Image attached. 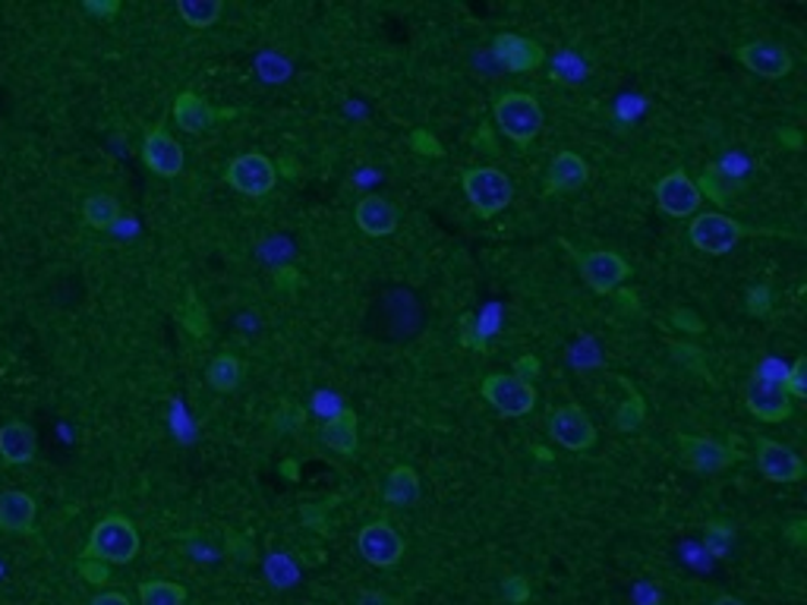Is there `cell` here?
I'll list each match as a JSON object with an SVG mask.
<instances>
[{"label": "cell", "instance_id": "6da1fadb", "mask_svg": "<svg viewBox=\"0 0 807 605\" xmlns=\"http://www.w3.org/2000/svg\"><path fill=\"white\" fill-rule=\"evenodd\" d=\"M140 551V533L137 526L120 518V514H111L105 521H98L88 533V543H85L83 558H92V561H105V565H127L133 561Z\"/></svg>", "mask_w": 807, "mask_h": 605}, {"label": "cell", "instance_id": "7a4b0ae2", "mask_svg": "<svg viewBox=\"0 0 807 605\" xmlns=\"http://www.w3.org/2000/svg\"><path fill=\"white\" fill-rule=\"evenodd\" d=\"M496 123L518 145H530L543 130V108L527 92H505L496 102Z\"/></svg>", "mask_w": 807, "mask_h": 605}, {"label": "cell", "instance_id": "3957f363", "mask_svg": "<svg viewBox=\"0 0 807 605\" xmlns=\"http://www.w3.org/2000/svg\"><path fill=\"white\" fill-rule=\"evenodd\" d=\"M461 187H464V195H467L471 209L479 218H496L499 212L508 209V202L514 195L511 180L501 174L499 167H474V170H467Z\"/></svg>", "mask_w": 807, "mask_h": 605}, {"label": "cell", "instance_id": "277c9868", "mask_svg": "<svg viewBox=\"0 0 807 605\" xmlns=\"http://www.w3.org/2000/svg\"><path fill=\"white\" fill-rule=\"evenodd\" d=\"M691 234V244L707 256H725L741 244L745 237V227L735 218H728L723 212H707V215H697L688 227Z\"/></svg>", "mask_w": 807, "mask_h": 605}, {"label": "cell", "instance_id": "5b68a950", "mask_svg": "<svg viewBox=\"0 0 807 605\" xmlns=\"http://www.w3.org/2000/svg\"><path fill=\"white\" fill-rule=\"evenodd\" d=\"M227 183L244 195H265L275 190L278 170L262 152H244L227 165Z\"/></svg>", "mask_w": 807, "mask_h": 605}, {"label": "cell", "instance_id": "8992f818", "mask_svg": "<svg viewBox=\"0 0 807 605\" xmlns=\"http://www.w3.org/2000/svg\"><path fill=\"white\" fill-rule=\"evenodd\" d=\"M483 398L505 416H524L536 407V388L518 376H489L483 382Z\"/></svg>", "mask_w": 807, "mask_h": 605}, {"label": "cell", "instance_id": "52a82bcc", "mask_svg": "<svg viewBox=\"0 0 807 605\" xmlns=\"http://www.w3.org/2000/svg\"><path fill=\"white\" fill-rule=\"evenodd\" d=\"M549 436L565 451H578V454L590 451L596 444V429H593L590 416L581 407H574V404H565V407L553 411V416H549Z\"/></svg>", "mask_w": 807, "mask_h": 605}, {"label": "cell", "instance_id": "ba28073f", "mask_svg": "<svg viewBox=\"0 0 807 605\" xmlns=\"http://www.w3.org/2000/svg\"><path fill=\"white\" fill-rule=\"evenodd\" d=\"M357 546H360L363 558L376 568H394L404 558V539L385 521L366 523L357 536Z\"/></svg>", "mask_w": 807, "mask_h": 605}, {"label": "cell", "instance_id": "9c48e42d", "mask_svg": "<svg viewBox=\"0 0 807 605\" xmlns=\"http://www.w3.org/2000/svg\"><path fill=\"white\" fill-rule=\"evenodd\" d=\"M745 404H748V411H751L757 419H763V423H782V419H788L792 411H795V404H792V398L785 394V388H782L780 382L760 379V376H753V382L748 385V391H745Z\"/></svg>", "mask_w": 807, "mask_h": 605}, {"label": "cell", "instance_id": "30bf717a", "mask_svg": "<svg viewBox=\"0 0 807 605\" xmlns=\"http://www.w3.org/2000/svg\"><path fill=\"white\" fill-rule=\"evenodd\" d=\"M581 272H584L586 284H590L596 294H613L621 281L631 277V265H628L618 252L596 249V252H584V256H581Z\"/></svg>", "mask_w": 807, "mask_h": 605}, {"label": "cell", "instance_id": "8fae6325", "mask_svg": "<svg viewBox=\"0 0 807 605\" xmlns=\"http://www.w3.org/2000/svg\"><path fill=\"white\" fill-rule=\"evenodd\" d=\"M142 162L158 177H177L183 170V149L165 127H152L142 142Z\"/></svg>", "mask_w": 807, "mask_h": 605}, {"label": "cell", "instance_id": "7c38bea8", "mask_svg": "<svg viewBox=\"0 0 807 605\" xmlns=\"http://www.w3.org/2000/svg\"><path fill=\"white\" fill-rule=\"evenodd\" d=\"M656 202L672 218H688L700 209V193H697V183L685 170H672L656 183Z\"/></svg>", "mask_w": 807, "mask_h": 605}, {"label": "cell", "instance_id": "4fadbf2b", "mask_svg": "<svg viewBox=\"0 0 807 605\" xmlns=\"http://www.w3.org/2000/svg\"><path fill=\"white\" fill-rule=\"evenodd\" d=\"M757 464L770 483H798L805 476L802 458L773 439H757Z\"/></svg>", "mask_w": 807, "mask_h": 605}, {"label": "cell", "instance_id": "5bb4252c", "mask_svg": "<svg viewBox=\"0 0 807 605\" xmlns=\"http://www.w3.org/2000/svg\"><path fill=\"white\" fill-rule=\"evenodd\" d=\"M738 60L763 80H782L792 70V55L776 41H751L738 48Z\"/></svg>", "mask_w": 807, "mask_h": 605}, {"label": "cell", "instance_id": "9a60e30c", "mask_svg": "<svg viewBox=\"0 0 807 605\" xmlns=\"http://www.w3.org/2000/svg\"><path fill=\"white\" fill-rule=\"evenodd\" d=\"M678 448H681L685 464L697 473H720L738 458L728 444L713 439H695V436H678Z\"/></svg>", "mask_w": 807, "mask_h": 605}, {"label": "cell", "instance_id": "2e32d148", "mask_svg": "<svg viewBox=\"0 0 807 605\" xmlns=\"http://www.w3.org/2000/svg\"><path fill=\"white\" fill-rule=\"evenodd\" d=\"M222 117H230V110H215L202 95H195V92H180V95L174 98V120H177V127L187 130V133H205V130H212Z\"/></svg>", "mask_w": 807, "mask_h": 605}, {"label": "cell", "instance_id": "e0dca14e", "mask_svg": "<svg viewBox=\"0 0 807 605\" xmlns=\"http://www.w3.org/2000/svg\"><path fill=\"white\" fill-rule=\"evenodd\" d=\"M492 51L499 57V63L505 70H514V73H530L536 70L543 60H546V51L530 41V38H521V35H499Z\"/></svg>", "mask_w": 807, "mask_h": 605}, {"label": "cell", "instance_id": "ac0fdd59", "mask_svg": "<svg viewBox=\"0 0 807 605\" xmlns=\"http://www.w3.org/2000/svg\"><path fill=\"white\" fill-rule=\"evenodd\" d=\"M35 451H38V436H35V429L28 423L13 419V423H7L0 429V458H3V464H10V467L28 464L35 458Z\"/></svg>", "mask_w": 807, "mask_h": 605}, {"label": "cell", "instance_id": "d6986e66", "mask_svg": "<svg viewBox=\"0 0 807 605\" xmlns=\"http://www.w3.org/2000/svg\"><path fill=\"white\" fill-rule=\"evenodd\" d=\"M586 180H590V167H586L584 158L574 155V152H558L553 165H549L546 190L549 193H578Z\"/></svg>", "mask_w": 807, "mask_h": 605}, {"label": "cell", "instance_id": "ffe728a7", "mask_svg": "<svg viewBox=\"0 0 807 605\" xmlns=\"http://www.w3.org/2000/svg\"><path fill=\"white\" fill-rule=\"evenodd\" d=\"M357 227L366 237H389L397 227V212L389 199L382 195H366L357 205Z\"/></svg>", "mask_w": 807, "mask_h": 605}, {"label": "cell", "instance_id": "44dd1931", "mask_svg": "<svg viewBox=\"0 0 807 605\" xmlns=\"http://www.w3.org/2000/svg\"><path fill=\"white\" fill-rule=\"evenodd\" d=\"M322 441L337 451V454H344V458H351L354 451H357V444H360V432H357V413L351 411V407H341V411L334 413L332 419L322 426Z\"/></svg>", "mask_w": 807, "mask_h": 605}, {"label": "cell", "instance_id": "7402d4cb", "mask_svg": "<svg viewBox=\"0 0 807 605\" xmlns=\"http://www.w3.org/2000/svg\"><path fill=\"white\" fill-rule=\"evenodd\" d=\"M35 523V498L26 493H3L0 496V530L7 533H28Z\"/></svg>", "mask_w": 807, "mask_h": 605}, {"label": "cell", "instance_id": "603a6c76", "mask_svg": "<svg viewBox=\"0 0 807 605\" xmlns=\"http://www.w3.org/2000/svg\"><path fill=\"white\" fill-rule=\"evenodd\" d=\"M745 190V180L735 177L732 170H725L720 165H710L703 174H700V183H697V193L707 195L710 202H728L732 195H738Z\"/></svg>", "mask_w": 807, "mask_h": 605}, {"label": "cell", "instance_id": "cb8c5ba5", "mask_svg": "<svg viewBox=\"0 0 807 605\" xmlns=\"http://www.w3.org/2000/svg\"><path fill=\"white\" fill-rule=\"evenodd\" d=\"M419 498V476L414 467H394L391 470L389 483H385V501L389 505H414Z\"/></svg>", "mask_w": 807, "mask_h": 605}, {"label": "cell", "instance_id": "d4e9b609", "mask_svg": "<svg viewBox=\"0 0 807 605\" xmlns=\"http://www.w3.org/2000/svg\"><path fill=\"white\" fill-rule=\"evenodd\" d=\"M205 379H209V385L215 388V391L227 394V391L240 388V382H244V363L237 357H230V354H222V357H215L209 363Z\"/></svg>", "mask_w": 807, "mask_h": 605}, {"label": "cell", "instance_id": "484cf974", "mask_svg": "<svg viewBox=\"0 0 807 605\" xmlns=\"http://www.w3.org/2000/svg\"><path fill=\"white\" fill-rule=\"evenodd\" d=\"M222 3L218 0H180L177 3V16L193 28H209L218 16H222Z\"/></svg>", "mask_w": 807, "mask_h": 605}, {"label": "cell", "instance_id": "4316f807", "mask_svg": "<svg viewBox=\"0 0 807 605\" xmlns=\"http://www.w3.org/2000/svg\"><path fill=\"white\" fill-rule=\"evenodd\" d=\"M140 603L183 605L187 603V590L180 583H170V580H145V583H140Z\"/></svg>", "mask_w": 807, "mask_h": 605}, {"label": "cell", "instance_id": "83f0119b", "mask_svg": "<svg viewBox=\"0 0 807 605\" xmlns=\"http://www.w3.org/2000/svg\"><path fill=\"white\" fill-rule=\"evenodd\" d=\"M83 218L92 224V227H114L117 221H120V205H117V199L108 193H95L85 199L83 205Z\"/></svg>", "mask_w": 807, "mask_h": 605}, {"label": "cell", "instance_id": "f1b7e54d", "mask_svg": "<svg viewBox=\"0 0 807 605\" xmlns=\"http://www.w3.org/2000/svg\"><path fill=\"white\" fill-rule=\"evenodd\" d=\"M618 382L628 388V401H625V404L618 407V413H615V429H618V432H631V429H638L643 423L646 407H643V398L631 388L628 379H618Z\"/></svg>", "mask_w": 807, "mask_h": 605}, {"label": "cell", "instance_id": "f546056e", "mask_svg": "<svg viewBox=\"0 0 807 605\" xmlns=\"http://www.w3.org/2000/svg\"><path fill=\"white\" fill-rule=\"evenodd\" d=\"M553 76L561 80V83H571V85L584 83L586 63L581 60V57L574 55V51H558V55L553 57Z\"/></svg>", "mask_w": 807, "mask_h": 605}, {"label": "cell", "instance_id": "4dcf8cb0", "mask_svg": "<svg viewBox=\"0 0 807 605\" xmlns=\"http://www.w3.org/2000/svg\"><path fill=\"white\" fill-rule=\"evenodd\" d=\"M256 73L265 83H284L290 76V60L281 57L278 51H262V55L256 57Z\"/></svg>", "mask_w": 807, "mask_h": 605}, {"label": "cell", "instance_id": "1f68e13d", "mask_svg": "<svg viewBox=\"0 0 807 605\" xmlns=\"http://www.w3.org/2000/svg\"><path fill=\"white\" fill-rule=\"evenodd\" d=\"M782 388H785V394H788L792 401H805L807 398V359L805 357H798L795 363H792V369L785 372V382H782Z\"/></svg>", "mask_w": 807, "mask_h": 605}, {"label": "cell", "instance_id": "d6a6232c", "mask_svg": "<svg viewBox=\"0 0 807 605\" xmlns=\"http://www.w3.org/2000/svg\"><path fill=\"white\" fill-rule=\"evenodd\" d=\"M269 578H272V583L290 586V583L297 580V568L287 561V555H272V558H269Z\"/></svg>", "mask_w": 807, "mask_h": 605}, {"label": "cell", "instance_id": "836d02e7", "mask_svg": "<svg viewBox=\"0 0 807 605\" xmlns=\"http://www.w3.org/2000/svg\"><path fill=\"white\" fill-rule=\"evenodd\" d=\"M501 593L511 605H524L530 600V583L524 578H508L501 583Z\"/></svg>", "mask_w": 807, "mask_h": 605}, {"label": "cell", "instance_id": "e575fe53", "mask_svg": "<svg viewBox=\"0 0 807 605\" xmlns=\"http://www.w3.org/2000/svg\"><path fill=\"white\" fill-rule=\"evenodd\" d=\"M180 319H183V325L193 331V334H205V331H209V319H205V312L199 309V302L193 300V294H190L187 312H180Z\"/></svg>", "mask_w": 807, "mask_h": 605}, {"label": "cell", "instance_id": "d590c367", "mask_svg": "<svg viewBox=\"0 0 807 605\" xmlns=\"http://www.w3.org/2000/svg\"><path fill=\"white\" fill-rule=\"evenodd\" d=\"M85 7V13H92V16H98V20H111V16H117L120 13V3L117 0H85L83 3Z\"/></svg>", "mask_w": 807, "mask_h": 605}, {"label": "cell", "instance_id": "8d00e7d4", "mask_svg": "<svg viewBox=\"0 0 807 605\" xmlns=\"http://www.w3.org/2000/svg\"><path fill=\"white\" fill-rule=\"evenodd\" d=\"M748 312L751 316H767L770 312V290L767 287H753L748 294Z\"/></svg>", "mask_w": 807, "mask_h": 605}, {"label": "cell", "instance_id": "74e56055", "mask_svg": "<svg viewBox=\"0 0 807 605\" xmlns=\"http://www.w3.org/2000/svg\"><path fill=\"white\" fill-rule=\"evenodd\" d=\"M511 376H518V379H524V382H530L533 385V379L539 376V359L536 357H521L518 363H514V372Z\"/></svg>", "mask_w": 807, "mask_h": 605}, {"label": "cell", "instance_id": "f35d334b", "mask_svg": "<svg viewBox=\"0 0 807 605\" xmlns=\"http://www.w3.org/2000/svg\"><path fill=\"white\" fill-rule=\"evenodd\" d=\"M80 571L88 578V583H105V580H108V568H105V561L83 558V561H80Z\"/></svg>", "mask_w": 807, "mask_h": 605}, {"label": "cell", "instance_id": "ab89813d", "mask_svg": "<svg viewBox=\"0 0 807 605\" xmlns=\"http://www.w3.org/2000/svg\"><path fill=\"white\" fill-rule=\"evenodd\" d=\"M672 322H675V325H681L685 331H695V334L697 331H703V319L695 316L691 309H675V312H672Z\"/></svg>", "mask_w": 807, "mask_h": 605}, {"label": "cell", "instance_id": "60d3db41", "mask_svg": "<svg viewBox=\"0 0 807 605\" xmlns=\"http://www.w3.org/2000/svg\"><path fill=\"white\" fill-rule=\"evenodd\" d=\"M672 351L678 354V359H685V363H691V366H697V369H703V372H707V363H703V357H700V351H697V347H691V344H675Z\"/></svg>", "mask_w": 807, "mask_h": 605}, {"label": "cell", "instance_id": "b9f144b4", "mask_svg": "<svg viewBox=\"0 0 807 605\" xmlns=\"http://www.w3.org/2000/svg\"><path fill=\"white\" fill-rule=\"evenodd\" d=\"M88 605H133V603H130L123 593H114L111 590V593H98V596H95Z\"/></svg>", "mask_w": 807, "mask_h": 605}, {"label": "cell", "instance_id": "7bdbcfd3", "mask_svg": "<svg viewBox=\"0 0 807 605\" xmlns=\"http://www.w3.org/2000/svg\"><path fill=\"white\" fill-rule=\"evenodd\" d=\"M802 530H805V523H795V526H792V539H795L798 546L805 543V539H802Z\"/></svg>", "mask_w": 807, "mask_h": 605}, {"label": "cell", "instance_id": "ee69618b", "mask_svg": "<svg viewBox=\"0 0 807 605\" xmlns=\"http://www.w3.org/2000/svg\"><path fill=\"white\" fill-rule=\"evenodd\" d=\"M713 605H745V603H741L738 596H720Z\"/></svg>", "mask_w": 807, "mask_h": 605}]
</instances>
